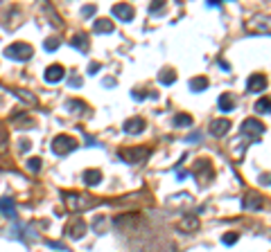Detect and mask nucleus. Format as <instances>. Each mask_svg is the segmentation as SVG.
I'll list each match as a JSON object with an SVG mask.
<instances>
[{
	"mask_svg": "<svg viewBox=\"0 0 271 252\" xmlns=\"http://www.w3.org/2000/svg\"><path fill=\"white\" fill-rule=\"evenodd\" d=\"M64 203L66 207L70 209V212H86V209L95 207V205L99 203V198H95V196H89V194H75V191H66L64 196Z\"/></svg>",
	"mask_w": 271,
	"mask_h": 252,
	"instance_id": "1",
	"label": "nucleus"
},
{
	"mask_svg": "<svg viewBox=\"0 0 271 252\" xmlns=\"http://www.w3.org/2000/svg\"><path fill=\"white\" fill-rule=\"evenodd\" d=\"M147 155H149L147 146H127V149L118 151V158L120 160H124L127 165H140Z\"/></svg>",
	"mask_w": 271,
	"mask_h": 252,
	"instance_id": "2",
	"label": "nucleus"
},
{
	"mask_svg": "<svg viewBox=\"0 0 271 252\" xmlns=\"http://www.w3.org/2000/svg\"><path fill=\"white\" fill-rule=\"evenodd\" d=\"M32 54H34V50L27 43H11L9 48H5V57L14 59V61H27V59H32Z\"/></svg>",
	"mask_w": 271,
	"mask_h": 252,
	"instance_id": "3",
	"label": "nucleus"
},
{
	"mask_svg": "<svg viewBox=\"0 0 271 252\" xmlns=\"http://www.w3.org/2000/svg\"><path fill=\"white\" fill-rule=\"evenodd\" d=\"M75 149H77V140L70 135H57L52 140V151L57 155H68L70 151H75Z\"/></svg>",
	"mask_w": 271,
	"mask_h": 252,
	"instance_id": "4",
	"label": "nucleus"
},
{
	"mask_svg": "<svg viewBox=\"0 0 271 252\" xmlns=\"http://www.w3.org/2000/svg\"><path fill=\"white\" fill-rule=\"evenodd\" d=\"M192 176L199 180V185H206L208 180H212V167H210V162L208 160H197L194 162V167H192Z\"/></svg>",
	"mask_w": 271,
	"mask_h": 252,
	"instance_id": "5",
	"label": "nucleus"
},
{
	"mask_svg": "<svg viewBox=\"0 0 271 252\" xmlns=\"http://www.w3.org/2000/svg\"><path fill=\"white\" fill-rule=\"evenodd\" d=\"M262 133H265V124H262V122H258L256 117L242 122V135L251 137V140H258Z\"/></svg>",
	"mask_w": 271,
	"mask_h": 252,
	"instance_id": "6",
	"label": "nucleus"
},
{
	"mask_svg": "<svg viewBox=\"0 0 271 252\" xmlns=\"http://www.w3.org/2000/svg\"><path fill=\"white\" fill-rule=\"evenodd\" d=\"M64 234L68 239H82L86 234V223L82 221V218H73V221L64 228Z\"/></svg>",
	"mask_w": 271,
	"mask_h": 252,
	"instance_id": "7",
	"label": "nucleus"
},
{
	"mask_svg": "<svg viewBox=\"0 0 271 252\" xmlns=\"http://www.w3.org/2000/svg\"><path fill=\"white\" fill-rule=\"evenodd\" d=\"M265 88H267V77H265V74L256 72V74H251V77H249V81H247V92L256 95V92H262Z\"/></svg>",
	"mask_w": 271,
	"mask_h": 252,
	"instance_id": "8",
	"label": "nucleus"
},
{
	"mask_svg": "<svg viewBox=\"0 0 271 252\" xmlns=\"http://www.w3.org/2000/svg\"><path fill=\"white\" fill-rule=\"evenodd\" d=\"M228 128H231V122H228L226 117H222V120H212L210 126H208V131H210L215 137H224L228 133Z\"/></svg>",
	"mask_w": 271,
	"mask_h": 252,
	"instance_id": "9",
	"label": "nucleus"
},
{
	"mask_svg": "<svg viewBox=\"0 0 271 252\" xmlns=\"http://www.w3.org/2000/svg\"><path fill=\"white\" fill-rule=\"evenodd\" d=\"M113 16L118 20H124V23H129V20L133 18V7L127 5V2H118V5H113Z\"/></svg>",
	"mask_w": 271,
	"mask_h": 252,
	"instance_id": "10",
	"label": "nucleus"
},
{
	"mask_svg": "<svg viewBox=\"0 0 271 252\" xmlns=\"http://www.w3.org/2000/svg\"><path fill=\"white\" fill-rule=\"evenodd\" d=\"M251 32H265V34H271V16H262V18H256L247 25Z\"/></svg>",
	"mask_w": 271,
	"mask_h": 252,
	"instance_id": "11",
	"label": "nucleus"
},
{
	"mask_svg": "<svg viewBox=\"0 0 271 252\" xmlns=\"http://www.w3.org/2000/svg\"><path fill=\"white\" fill-rule=\"evenodd\" d=\"M64 74H66V70H64V65H59V63H54V65H50V68H45V81H50V83H57V81H61L64 79Z\"/></svg>",
	"mask_w": 271,
	"mask_h": 252,
	"instance_id": "12",
	"label": "nucleus"
},
{
	"mask_svg": "<svg viewBox=\"0 0 271 252\" xmlns=\"http://www.w3.org/2000/svg\"><path fill=\"white\" fill-rule=\"evenodd\" d=\"M242 207L244 209H260L262 207V196L258 191H247L244 200H242Z\"/></svg>",
	"mask_w": 271,
	"mask_h": 252,
	"instance_id": "13",
	"label": "nucleus"
},
{
	"mask_svg": "<svg viewBox=\"0 0 271 252\" xmlns=\"http://www.w3.org/2000/svg\"><path fill=\"white\" fill-rule=\"evenodd\" d=\"M122 128L127 133H140L145 128V120H143V117H131V120H127L122 124Z\"/></svg>",
	"mask_w": 271,
	"mask_h": 252,
	"instance_id": "14",
	"label": "nucleus"
},
{
	"mask_svg": "<svg viewBox=\"0 0 271 252\" xmlns=\"http://www.w3.org/2000/svg\"><path fill=\"white\" fill-rule=\"evenodd\" d=\"M0 212L5 214L7 218H11V221H16V205H14V200H9V198H0Z\"/></svg>",
	"mask_w": 271,
	"mask_h": 252,
	"instance_id": "15",
	"label": "nucleus"
},
{
	"mask_svg": "<svg viewBox=\"0 0 271 252\" xmlns=\"http://www.w3.org/2000/svg\"><path fill=\"white\" fill-rule=\"evenodd\" d=\"M82 178H84V183L89 185V187H95V185L102 183V174H99V169H86L84 174H82Z\"/></svg>",
	"mask_w": 271,
	"mask_h": 252,
	"instance_id": "16",
	"label": "nucleus"
},
{
	"mask_svg": "<svg viewBox=\"0 0 271 252\" xmlns=\"http://www.w3.org/2000/svg\"><path fill=\"white\" fill-rule=\"evenodd\" d=\"M95 32H97V34H111V32H113V23H111V20H106V18H99V20H95Z\"/></svg>",
	"mask_w": 271,
	"mask_h": 252,
	"instance_id": "17",
	"label": "nucleus"
},
{
	"mask_svg": "<svg viewBox=\"0 0 271 252\" xmlns=\"http://www.w3.org/2000/svg\"><path fill=\"white\" fill-rule=\"evenodd\" d=\"M219 108H222L224 113H228V111L235 108V97H233L231 92H224L222 97H219Z\"/></svg>",
	"mask_w": 271,
	"mask_h": 252,
	"instance_id": "18",
	"label": "nucleus"
},
{
	"mask_svg": "<svg viewBox=\"0 0 271 252\" xmlns=\"http://www.w3.org/2000/svg\"><path fill=\"white\" fill-rule=\"evenodd\" d=\"M70 45L77 50H82V52H89V36L86 34H77L75 39H70Z\"/></svg>",
	"mask_w": 271,
	"mask_h": 252,
	"instance_id": "19",
	"label": "nucleus"
},
{
	"mask_svg": "<svg viewBox=\"0 0 271 252\" xmlns=\"http://www.w3.org/2000/svg\"><path fill=\"white\" fill-rule=\"evenodd\" d=\"M179 230H185V232H194V230H199V218L187 216L185 221H181V223H179Z\"/></svg>",
	"mask_w": 271,
	"mask_h": 252,
	"instance_id": "20",
	"label": "nucleus"
},
{
	"mask_svg": "<svg viewBox=\"0 0 271 252\" xmlns=\"http://www.w3.org/2000/svg\"><path fill=\"white\" fill-rule=\"evenodd\" d=\"M256 113H260V115H269L271 113V97H262L256 102Z\"/></svg>",
	"mask_w": 271,
	"mask_h": 252,
	"instance_id": "21",
	"label": "nucleus"
},
{
	"mask_svg": "<svg viewBox=\"0 0 271 252\" xmlns=\"http://www.w3.org/2000/svg\"><path fill=\"white\" fill-rule=\"evenodd\" d=\"M206 88H208V79L206 77L190 79V90H192V92H201V90H206Z\"/></svg>",
	"mask_w": 271,
	"mask_h": 252,
	"instance_id": "22",
	"label": "nucleus"
},
{
	"mask_svg": "<svg viewBox=\"0 0 271 252\" xmlns=\"http://www.w3.org/2000/svg\"><path fill=\"white\" fill-rule=\"evenodd\" d=\"M158 81L165 83V86H170V83L177 81V72H174V70H170V68L161 70V74H158Z\"/></svg>",
	"mask_w": 271,
	"mask_h": 252,
	"instance_id": "23",
	"label": "nucleus"
},
{
	"mask_svg": "<svg viewBox=\"0 0 271 252\" xmlns=\"http://www.w3.org/2000/svg\"><path fill=\"white\" fill-rule=\"evenodd\" d=\"M16 97H20L23 102L30 104V106H36V97H34V95H30V92H25V90H16Z\"/></svg>",
	"mask_w": 271,
	"mask_h": 252,
	"instance_id": "24",
	"label": "nucleus"
},
{
	"mask_svg": "<svg viewBox=\"0 0 271 252\" xmlns=\"http://www.w3.org/2000/svg\"><path fill=\"white\" fill-rule=\"evenodd\" d=\"M59 43H61V39H57V36H52V39H48L43 43V48H45V52H54V50L59 48Z\"/></svg>",
	"mask_w": 271,
	"mask_h": 252,
	"instance_id": "25",
	"label": "nucleus"
},
{
	"mask_svg": "<svg viewBox=\"0 0 271 252\" xmlns=\"http://www.w3.org/2000/svg\"><path fill=\"white\" fill-rule=\"evenodd\" d=\"M174 124H177V126H190V124H192V117H190V115H177V117H174Z\"/></svg>",
	"mask_w": 271,
	"mask_h": 252,
	"instance_id": "26",
	"label": "nucleus"
},
{
	"mask_svg": "<svg viewBox=\"0 0 271 252\" xmlns=\"http://www.w3.org/2000/svg\"><path fill=\"white\" fill-rule=\"evenodd\" d=\"M25 167H27V169L32 171V174H36V171L41 169V160H39V158H30V160H27V165H25Z\"/></svg>",
	"mask_w": 271,
	"mask_h": 252,
	"instance_id": "27",
	"label": "nucleus"
},
{
	"mask_svg": "<svg viewBox=\"0 0 271 252\" xmlns=\"http://www.w3.org/2000/svg\"><path fill=\"white\" fill-rule=\"evenodd\" d=\"M222 241H224V246H233V243L237 241V234H235V232H228L226 237L222 239Z\"/></svg>",
	"mask_w": 271,
	"mask_h": 252,
	"instance_id": "28",
	"label": "nucleus"
},
{
	"mask_svg": "<svg viewBox=\"0 0 271 252\" xmlns=\"http://www.w3.org/2000/svg\"><path fill=\"white\" fill-rule=\"evenodd\" d=\"M7 149V133L5 128H0V151H5Z\"/></svg>",
	"mask_w": 271,
	"mask_h": 252,
	"instance_id": "29",
	"label": "nucleus"
},
{
	"mask_svg": "<svg viewBox=\"0 0 271 252\" xmlns=\"http://www.w3.org/2000/svg\"><path fill=\"white\" fill-rule=\"evenodd\" d=\"M93 14H95V5H89L82 9V16H84V18H89V16H93Z\"/></svg>",
	"mask_w": 271,
	"mask_h": 252,
	"instance_id": "30",
	"label": "nucleus"
},
{
	"mask_svg": "<svg viewBox=\"0 0 271 252\" xmlns=\"http://www.w3.org/2000/svg\"><path fill=\"white\" fill-rule=\"evenodd\" d=\"M68 86H73V88L82 86V77H70V79H68Z\"/></svg>",
	"mask_w": 271,
	"mask_h": 252,
	"instance_id": "31",
	"label": "nucleus"
},
{
	"mask_svg": "<svg viewBox=\"0 0 271 252\" xmlns=\"http://www.w3.org/2000/svg\"><path fill=\"white\" fill-rule=\"evenodd\" d=\"M95 230H104V218H97V221H95Z\"/></svg>",
	"mask_w": 271,
	"mask_h": 252,
	"instance_id": "32",
	"label": "nucleus"
},
{
	"mask_svg": "<svg viewBox=\"0 0 271 252\" xmlns=\"http://www.w3.org/2000/svg\"><path fill=\"white\" fill-rule=\"evenodd\" d=\"M97 70H99V63H90V65H89V72H90V74L97 72Z\"/></svg>",
	"mask_w": 271,
	"mask_h": 252,
	"instance_id": "33",
	"label": "nucleus"
},
{
	"mask_svg": "<svg viewBox=\"0 0 271 252\" xmlns=\"http://www.w3.org/2000/svg\"><path fill=\"white\" fill-rule=\"evenodd\" d=\"M158 9H163V2H156V5L149 7V11H152V14H154V11H158Z\"/></svg>",
	"mask_w": 271,
	"mask_h": 252,
	"instance_id": "34",
	"label": "nucleus"
},
{
	"mask_svg": "<svg viewBox=\"0 0 271 252\" xmlns=\"http://www.w3.org/2000/svg\"><path fill=\"white\" fill-rule=\"evenodd\" d=\"M208 5H210V7H219L222 2H219V0H208Z\"/></svg>",
	"mask_w": 271,
	"mask_h": 252,
	"instance_id": "35",
	"label": "nucleus"
}]
</instances>
